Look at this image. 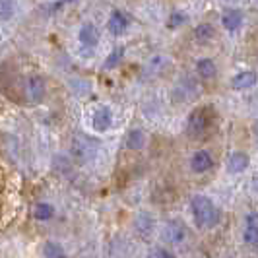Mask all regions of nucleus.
I'll return each instance as SVG.
<instances>
[{"label":"nucleus","instance_id":"nucleus-14","mask_svg":"<svg viewBox=\"0 0 258 258\" xmlns=\"http://www.w3.org/2000/svg\"><path fill=\"white\" fill-rule=\"evenodd\" d=\"M144 144H146V136H144L142 130H132L126 138V148H130V150H140V148H144Z\"/></svg>","mask_w":258,"mask_h":258},{"label":"nucleus","instance_id":"nucleus-13","mask_svg":"<svg viewBox=\"0 0 258 258\" xmlns=\"http://www.w3.org/2000/svg\"><path fill=\"white\" fill-rule=\"evenodd\" d=\"M27 91H29V97H31L33 101H39V99L43 97V93H45V84H43V80L37 76H33L31 80H29V88H27Z\"/></svg>","mask_w":258,"mask_h":258},{"label":"nucleus","instance_id":"nucleus-15","mask_svg":"<svg viewBox=\"0 0 258 258\" xmlns=\"http://www.w3.org/2000/svg\"><path fill=\"white\" fill-rule=\"evenodd\" d=\"M52 214H54V208L49 206V204H37V206H35V212H33L35 220H39V221L51 220Z\"/></svg>","mask_w":258,"mask_h":258},{"label":"nucleus","instance_id":"nucleus-16","mask_svg":"<svg viewBox=\"0 0 258 258\" xmlns=\"http://www.w3.org/2000/svg\"><path fill=\"white\" fill-rule=\"evenodd\" d=\"M194 37L198 39V41H210V39L214 37V27L210 26V24H200L194 29Z\"/></svg>","mask_w":258,"mask_h":258},{"label":"nucleus","instance_id":"nucleus-8","mask_svg":"<svg viewBox=\"0 0 258 258\" xmlns=\"http://www.w3.org/2000/svg\"><path fill=\"white\" fill-rule=\"evenodd\" d=\"M190 167H192V171H196V173H204V171H208V169L212 167V155L208 154V152H196V154L192 155V161H190Z\"/></svg>","mask_w":258,"mask_h":258},{"label":"nucleus","instance_id":"nucleus-21","mask_svg":"<svg viewBox=\"0 0 258 258\" xmlns=\"http://www.w3.org/2000/svg\"><path fill=\"white\" fill-rule=\"evenodd\" d=\"M150 258H173V256L169 254L167 250H163V248H155L154 252L150 254Z\"/></svg>","mask_w":258,"mask_h":258},{"label":"nucleus","instance_id":"nucleus-18","mask_svg":"<svg viewBox=\"0 0 258 258\" xmlns=\"http://www.w3.org/2000/svg\"><path fill=\"white\" fill-rule=\"evenodd\" d=\"M122 54H124V49L122 47H118V49H115V51L111 52L109 56H107V62H105V68L109 70V68H115L120 60H122Z\"/></svg>","mask_w":258,"mask_h":258},{"label":"nucleus","instance_id":"nucleus-20","mask_svg":"<svg viewBox=\"0 0 258 258\" xmlns=\"http://www.w3.org/2000/svg\"><path fill=\"white\" fill-rule=\"evenodd\" d=\"M186 22V16L182 12H173L171 14V20H169V27L173 29V27L181 26V24H184Z\"/></svg>","mask_w":258,"mask_h":258},{"label":"nucleus","instance_id":"nucleus-17","mask_svg":"<svg viewBox=\"0 0 258 258\" xmlns=\"http://www.w3.org/2000/svg\"><path fill=\"white\" fill-rule=\"evenodd\" d=\"M43 254H45V258H66L64 250L56 243H47V245L43 246Z\"/></svg>","mask_w":258,"mask_h":258},{"label":"nucleus","instance_id":"nucleus-11","mask_svg":"<svg viewBox=\"0 0 258 258\" xmlns=\"http://www.w3.org/2000/svg\"><path fill=\"white\" fill-rule=\"evenodd\" d=\"M163 237L171 241V243H179L182 237H184V227H182L179 221H171L167 225V229L163 233Z\"/></svg>","mask_w":258,"mask_h":258},{"label":"nucleus","instance_id":"nucleus-4","mask_svg":"<svg viewBox=\"0 0 258 258\" xmlns=\"http://www.w3.org/2000/svg\"><path fill=\"white\" fill-rule=\"evenodd\" d=\"M245 241L248 246L258 248V214H248L245 220Z\"/></svg>","mask_w":258,"mask_h":258},{"label":"nucleus","instance_id":"nucleus-19","mask_svg":"<svg viewBox=\"0 0 258 258\" xmlns=\"http://www.w3.org/2000/svg\"><path fill=\"white\" fill-rule=\"evenodd\" d=\"M14 16V4L12 2H0V18L8 20Z\"/></svg>","mask_w":258,"mask_h":258},{"label":"nucleus","instance_id":"nucleus-6","mask_svg":"<svg viewBox=\"0 0 258 258\" xmlns=\"http://www.w3.org/2000/svg\"><path fill=\"white\" fill-rule=\"evenodd\" d=\"M78 37H80V43H82V45H86V47H95L97 41H99V31H97V27L93 26V24H84V26L80 27Z\"/></svg>","mask_w":258,"mask_h":258},{"label":"nucleus","instance_id":"nucleus-1","mask_svg":"<svg viewBox=\"0 0 258 258\" xmlns=\"http://www.w3.org/2000/svg\"><path fill=\"white\" fill-rule=\"evenodd\" d=\"M190 206H192L194 221H196L198 227L210 229V227H216L218 225L220 212H218V208L214 206V202L210 198H206V196H194Z\"/></svg>","mask_w":258,"mask_h":258},{"label":"nucleus","instance_id":"nucleus-3","mask_svg":"<svg viewBox=\"0 0 258 258\" xmlns=\"http://www.w3.org/2000/svg\"><path fill=\"white\" fill-rule=\"evenodd\" d=\"M130 24V18L126 16L124 12H120V10H115V12L111 14V18H109V31L113 33V35H122L124 31H126V27Z\"/></svg>","mask_w":258,"mask_h":258},{"label":"nucleus","instance_id":"nucleus-2","mask_svg":"<svg viewBox=\"0 0 258 258\" xmlns=\"http://www.w3.org/2000/svg\"><path fill=\"white\" fill-rule=\"evenodd\" d=\"M212 124V109L210 107H198L194 109L190 116H188V124H186V132L198 138L202 134H206V130Z\"/></svg>","mask_w":258,"mask_h":258},{"label":"nucleus","instance_id":"nucleus-5","mask_svg":"<svg viewBox=\"0 0 258 258\" xmlns=\"http://www.w3.org/2000/svg\"><path fill=\"white\" fill-rule=\"evenodd\" d=\"M111 122H113V115H111V109L109 107H99L93 113V130L105 132V130L111 126Z\"/></svg>","mask_w":258,"mask_h":258},{"label":"nucleus","instance_id":"nucleus-7","mask_svg":"<svg viewBox=\"0 0 258 258\" xmlns=\"http://www.w3.org/2000/svg\"><path fill=\"white\" fill-rule=\"evenodd\" d=\"M227 167L231 173H243L248 167V155L245 152H233L227 159Z\"/></svg>","mask_w":258,"mask_h":258},{"label":"nucleus","instance_id":"nucleus-10","mask_svg":"<svg viewBox=\"0 0 258 258\" xmlns=\"http://www.w3.org/2000/svg\"><path fill=\"white\" fill-rule=\"evenodd\" d=\"M221 24L225 26V29L235 31L243 24V14L239 12V10H227V12L223 14V18H221Z\"/></svg>","mask_w":258,"mask_h":258},{"label":"nucleus","instance_id":"nucleus-9","mask_svg":"<svg viewBox=\"0 0 258 258\" xmlns=\"http://www.w3.org/2000/svg\"><path fill=\"white\" fill-rule=\"evenodd\" d=\"M254 84H256V74L254 72H239L231 80V86L235 90H246V88H252Z\"/></svg>","mask_w":258,"mask_h":258},{"label":"nucleus","instance_id":"nucleus-12","mask_svg":"<svg viewBox=\"0 0 258 258\" xmlns=\"http://www.w3.org/2000/svg\"><path fill=\"white\" fill-rule=\"evenodd\" d=\"M196 72L202 78H214L218 74V68H216V62L212 58H200L196 64Z\"/></svg>","mask_w":258,"mask_h":258}]
</instances>
